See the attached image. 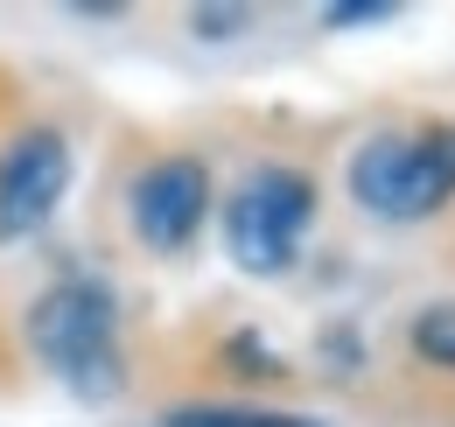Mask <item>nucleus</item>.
Returning a JSON list of instances; mask_svg holds the SVG:
<instances>
[{"instance_id":"nucleus-8","label":"nucleus","mask_w":455,"mask_h":427,"mask_svg":"<svg viewBox=\"0 0 455 427\" xmlns=\"http://www.w3.org/2000/svg\"><path fill=\"white\" fill-rule=\"evenodd\" d=\"M252 21V7H189V28L196 36H238Z\"/></svg>"},{"instance_id":"nucleus-9","label":"nucleus","mask_w":455,"mask_h":427,"mask_svg":"<svg viewBox=\"0 0 455 427\" xmlns=\"http://www.w3.org/2000/svg\"><path fill=\"white\" fill-rule=\"evenodd\" d=\"M393 0H337L330 7V28H364V21H393Z\"/></svg>"},{"instance_id":"nucleus-5","label":"nucleus","mask_w":455,"mask_h":427,"mask_svg":"<svg viewBox=\"0 0 455 427\" xmlns=\"http://www.w3.org/2000/svg\"><path fill=\"white\" fill-rule=\"evenodd\" d=\"M204 211H211V168H204L196 155H169V161H155V168L133 175L126 217H133L140 246L182 253V246L204 231Z\"/></svg>"},{"instance_id":"nucleus-4","label":"nucleus","mask_w":455,"mask_h":427,"mask_svg":"<svg viewBox=\"0 0 455 427\" xmlns=\"http://www.w3.org/2000/svg\"><path fill=\"white\" fill-rule=\"evenodd\" d=\"M70 168L77 161L57 126H28L0 148V246H21L57 217V204L70 197Z\"/></svg>"},{"instance_id":"nucleus-6","label":"nucleus","mask_w":455,"mask_h":427,"mask_svg":"<svg viewBox=\"0 0 455 427\" xmlns=\"http://www.w3.org/2000/svg\"><path fill=\"white\" fill-rule=\"evenodd\" d=\"M162 427H323L301 414H267V407H175Z\"/></svg>"},{"instance_id":"nucleus-10","label":"nucleus","mask_w":455,"mask_h":427,"mask_svg":"<svg viewBox=\"0 0 455 427\" xmlns=\"http://www.w3.org/2000/svg\"><path fill=\"white\" fill-rule=\"evenodd\" d=\"M225 358H231V372H245V378H259V372L274 378V372H281V365L267 358V343H259V336H231V343H225Z\"/></svg>"},{"instance_id":"nucleus-2","label":"nucleus","mask_w":455,"mask_h":427,"mask_svg":"<svg viewBox=\"0 0 455 427\" xmlns=\"http://www.w3.org/2000/svg\"><path fill=\"white\" fill-rule=\"evenodd\" d=\"M350 197L371 217H413L442 211L455 197V126H427V133H371L350 155Z\"/></svg>"},{"instance_id":"nucleus-3","label":"nucleus","mask_w":455,"mask_h":427,"mask_svg":"<svg viewBox=\"0 0 455 427\" xmlns=\"http://www.w3.org/2000/svg\"><path fill=\"white\" fill-rule=\"evenodd\" d=\"M315 217V175L301 168H252L225 204V246L245 273H287L301 260V231Z\"/></svg>"},{"instance_id":"nucleus-7","label":"nucleus","mask_w":455,"mask_h":427,"mask_svg":"<svg viewBox=\"0 0 455 427\" xmlns=\"http://www.w3.org/2000/svg\"><path fill=\"white\" fill-rule=\"evenodd\" d=\"M413 350H420L427 365L455 372V302H427V309L413 316Z\"/></svg>"},{"instance_id":"nucleus-1","label":"nucleus","mask_w":455,"mask_h":427,"mask_svg":"<svg viewBox=\"0 0 455 427\" xmlns=\"http://www.w3.org/2000/svg\"><path fill=\"white\" fill-rule=\"evenodd\" d=\"M28 343H36L43 372L57 378L70 399H84V407L119 399L126 358H119V302L106 280L70 273L57 287H43L36 309H28Z\"/></svg>"}]
</instances>
